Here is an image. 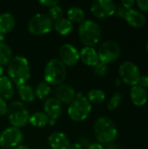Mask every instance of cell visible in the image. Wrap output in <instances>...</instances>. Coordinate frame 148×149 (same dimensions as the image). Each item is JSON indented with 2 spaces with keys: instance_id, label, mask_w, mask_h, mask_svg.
<instances>
[{
  "instance_id": "cell-1",
  "label": "cell",
  "mask_w": 148,
  "mask_h": 149,
  "mask_svg": "<svg viewBox=\"0 0 148 149\" xmlns=\"http://www.w3.org/2000/svg\"><path fill=\"white\" fill-rule=\"evenodd\" d=\"M9 79L17 86L25 85L31 77V68L28 59L24 56H15L8 65Z\"/></svg>"
},
{
  "instance_id": "cell-2",
  "label": "cell",
  "mask_w": 148,
  "mask_h": 149,
  "mask_svg": "<svg viewBox=\"0 0 148 149\" xmlns=\"http://www.w3.org/2000/svg\"><path fill=\"white\" fill-rule=\"evenodd\" d=\"M93 133L98 143L111 144L118 136V129L115 123L108 117H99L94 122Z\"/></svg>"
},
{
  "instance_id": "cell-3",
  "label": "cell",
  "mask_w": 148,
  "mask_h": 149,
  "mask_svg": "<svg viewBox=\"0 0 148 149\" xmlns=\"http://www.w3.org/2000/svg\"><path fill=\"white\" fill-rule=\"evenodd\" d=\"M79 38L85 47H93L101 39L102 30L100 25L94 20L87 19L79 26Z\"/></svg>"
},
{
  "instance_id": "cell-4",
  "label": "cell",
  "mask_w": 148,
  "mask_h": 149,
  "mask_svg": "<svg viewBox=\"0 0 148 149\" xmlns=\"http://www.w3.org/2000/svg\"><path fill=\"white\" fill-rule=\"evenodd\" d=\"M92 112V104L87 100L83 93H76L73 101L69 105L67 113L70 119L76 122L85 120Z\"/></svg>"
},
{
  "instance_id": "cell-5",
  "label": "cell",
  "mask_w": 148,
  "mask_h": 149,
  "mask_svg": "<svg viewBox=\"0 0 148 149\" xmlns=\"http://www.w3.org/2000/svg\"><path fill=\"white\" fill-rule=\"evenodd\" d=\"M66 78V66L59 58H51L45 65L44 70V81L51 86L63 84Z\"/></svg>"
},
{
  "instance_id": "cell-6",
  "label": "cell",
  "mask_w": 148,
  "mask_h": 149,
  "mask_svg": "<svg viewBox=\"0 0 148 149\" xmlns=\"http://www.w3.org/2000/svg\"><path fill=\"white\" fill-rule=\"evenodd\" d=\"M8 120L14 127H24L29 123L30 113L21 101H12L8 107Z\"/></svg>"
},
{
  "instance_id": "cell-7",
  "label": "cell",
  "mask_w": 148,
  "mask_h": 149,
  "mask_svg": "<svg viewBox=\"0 0 148 149\" xmlns=\"http://www.w3.org/2000/svg\"><path fill=\"white\" fill-rule=\"evenodd\" d=\"M53 21L47 14L37 13L28 23V31L36 36L47 34L53 29Z\"/></svg>"
},
{
  "instance_id": "cell-8",
  "label": "cell",
  "mask_w": 148,
  "mask_h": 149,
  "mask_svg": "<svg viewBox=\"0 0 148 149\" xmlns=\"http://www.w3.org/2000/svg\"><path fill=\"white\" fill-rule=\"evenodd\" d=\"M99 62L108 65L117 60L120 55V46L114 40L103 42L98 51Z\"/></svg>"
},
{
  "instance_id": "cell-9",
  "label": "cell",
  "mask_w": 148,
  "mask_h": 149,
  "mask_svg": "<svg viewBox=\"0 0 148 149\" xmlns=\"http://www.w3.org/2000/svg\"><path fill=\"white\" fill-rule=\"evenodd\" d=\"M24 134L20 128L10 127L0 134V147L3 149L15 148L21 145Z\"/></svg>"
},
{
  "instance_id": "cell-10",
  "label": "cell",
  "mask_w": 148,
  "mask_h": 149,
  "mask_svg": "<svg viewBox=\"0 0 148 149\" xmlns=\"http://www.w3.org/2000/svg\"><path fill=\"white\" fill-rule=\"evenodd\" d=\"M119 74L123 82L131 86H137L141 76L139 67L132 61H124L121 63L119 67Z\"/></svg>"
},
{
  "instance_id": "cell-11",
  "label": "cell",
  "mask_w": 148,
  "mask_h": 149,
  "mask_svg": "<svg viewBox=\"0 0 148 149\" xmlns=\"http://www.w3.org/2000/svg\"><path fill=\"white\" fill-rule=\"evenodd\" d=\"M117 5L112 0H94L91 4V11L98 18H105L115 14Z\"/></svg>"
},
{
  "instance_id": "cell-12",
  "label": "cell",
  "mask_w": 148,
  "mask_h": 149,
  "mask_svg": "<svg viewBox=\"0 0 148 149\" xmlns=\"http://www.w3.org/2000/svg\"><path fill=\"white\" fill-rule=\"evenodd\" d=\"M59 58L65 66H74L80 59L79 52L73 45L71 44H64L60 46Z\"/></svg>"
},
{
  "instance_id": "cell-13",
  "label": "cell",
  "mask_w": 148,
  "mask_h": 149,
  "mask_svg": "<svg viewBox=\"0 0 148 149\" xmlns=\"http://www.w3.org/2000/svg\"><path fill=\"white\" fill-rule=\"evenodd\" d=\"M63 112L62 104L54 97L47 98L44 103V113L49 117V124L53 126Z\"/></svg>"
},
{
  "instance_id": "cell-14",
  "label": "cell",
  "mask_w": 148,
  "mask_h": 149,
  "mask_svg": "<svg viewBox=\"0 0 148 149\" xmlns=\"http://www.w3.org/2000/svg\"><path fill=\"white\" fill-rule=\"evenodd\" d=\"M76 97L73 87L67 84H60L55 89V98L62 104H71Z\"/></svg>"
},
{
  "instance_id": "cell-15",
  "label": "cell",
  "mask_w": 148,
  "mask_h": 149,
  "mask_svg": "<svg viewBox=\"0 0 148 149\" xmlns=\"http://www.w3.org/2000/svg\"><path fill=\"white\" fill-rule=\"evenodd\" d=\"M48 143L51 149H70L69 138L62 132L52 133L48 137Z\"/></svg>"
},
{
  "instance_id": "cell-16",
  "label": "cell",
  "mask_w": 148,
  "mask_h": 149,
  "mask_svg": "<svg viewBox=\"0 0 148 149\" xmlns=\"http://www.w3.org/2000/svg\"><path fill=\"white\" fill-rule=\"evenodd\" d=\"M125 20L128 24H130L133 28H141L146 24V17L145 15L138 10L131 9L126 10L125 16Z\"/></svg>"
},
{
  "instance_id": "cell-17",
  "label": "cell",
  "mask_w": 148,
  "mask_h": 149,
  "mask_svg": "<svg viewBox=\"0 0 148 149\" xmlns=\"http://www.w3.org/2000/svg\"><path fill=\"white\" fill-rule=\"evenodd\" d=\"M130 98L134 106L143 107L147 102V92L145 88L140 86L139 85L132 86L130 91Z\"/></svg>"
},
{
  "instance_id": "cell-18",
  "label": "cell",
  "mask_w": 148,
  "mask_h": 149,
  "mask_svg": "<svg viewBox=\"0 0 148 149\" xmlns=\"http://www.w3.org/2000/svg\"><path fill=\"white\" fill-rule=\"evenodd\" d=\"M79 57L81 61L88 66L94 67L99 62L98 52L93 47L84 46L79 52Z\"/></svg>"
},
{
  "instance_id": "cell-19",
  "label": "cell",
  "mask_w": 148,
  "mask_h": 149,
  "mask_svg": "<svg viewBox=\"0 0 148 149\" xmlns=\"http://www.w3.org/2000/svg\"><path fill=\"white\" fill-rule=\"evenodd\" d=\"M16 25V19L10 12H3L0 14V34H7L10 32Z\"/></svg>"
},
{
  "instance_id": "cell-20",
  "label": "cell",
  "mask_w": 148,
  "mask_h": 149,
  "mask_svg": "<svg viewBox=\"0 0 148 149\" xmlns=\"http://www.w3.org/2000/svg\"><path fill=\"white\" fill-rule=\"evenodd\" d=\"M0 96L6 100H10L14 96L13 83L8 76L0 77Z\"/></svg>"
},
{
  "instance_id": "cell-21",
  "label": "cell",
  "mask_w": 148,
  "mask_h": 149,
  "mask_svg": "<svg viewBox=\"0 0 148 149\" xmlns=\"http://www.w3.org/2000/svg\"><path fill=\"white\" fill-rule=\"evenodd\" d=\"M53 29L62 36H67L73 31V24L65 17H62L53 23Z\"/></svg>"
},
{
  "instance_id": "cell-22",
  "label": "cell",
  "mask_w": 148,
  "mask_h": 149,
  "mask_svg": "<svg viewBox=\"0 0 148 149\" xmlns=\"http://www.w3.org/2000/svg\"><path fill=\"white\" fill-rule=\"evenodd\" d=\"M49 117L44 112H35L30 116L29 123L34 127H44L49 124Z\"/></svg>"
},
{
  "instance_id": "cell-23",
  "label": "cell",
  "mask_w": 148,
  "mask_h": 149,
  "mask_svg": "<svg viewBox=\"0 0 148 149\" xmlns=\"http://www.w3.org/2000/svg\"><path fill=\"white\" fill-rule=\"evenodd\" d=\"M67 18L73 24H81L85 20V13L83 9L77 7V6H73L71 7L70 9H68L67 10Z\"/></svg>"
},
{
  "instance_id": "cell-24",
  "label": "cell",
  "mask_w": 148,
  "mask_h": 149,
  "mask_svg": "<svg viewBox=\"0 0 148 149\" xmlns=\"http://www.w3.org/2000/svg\"><path fill=\"white\" fill-rule=\"evenodd\" d=\"M17 87L18 95L22 100V101L26 103H31L34 101V100L36 99V95H35V91L31 86L25 84Z\"/></svg>"
},
{
  "instance_id": "cell-25",
  "label": "cell",
  "mask_w": 148,
  "mask_h": 149,
  "mask_svg": "<svg viewBox=\"0 0 148 149\" xmlns=\"http://www.w3.org/2000/svg\"><path fill=\"white\" fill-rule=\"evenodd\" d=\"M106 93L101 90V89H99V88H94V89H92L88 92L87 93V100H89V102L92 104H96V105H99V104H101L105 101L106 100Z\"/></svg>"
},
{
  "instance_id": "cell-26",
  "label": "cell",
  "mask_w": 148,
  "mask_h": 149,
  "mask_svg": "<svg viewBox=\"0 0 148 149\" xmlns=\"http://www.w3.org/2000/svg\"><path fill=\"white\" fill-rule=\"evenodd\" d=\"M12 58V51L10 47L3 43L0 42V65H7Z\"/></svg>"
},
{
  "instance_id": "cell-27",
  "label": "cell",
  "mask_w": 148,
  "mask_h": 149,
  "mask_svg": "<svg viewBox=\"0 0 148 149\" xmlns=\"http://www.w3.org/2000/svg\"><path fill=\"white\" fill-rule=\"evenodd\" d=\"M35 91V95L39 100H46L51 93V86L45 81H41L38 84Z\"/></svg>"
},
{
  "instance_id": "cell-28",
  "label": "cell",
  "mask_w": 148,
  "mask_h": 149,
  "mask_svg": "<svg viewBox=\"0 0 148 149\" xmlns=\"http://www.w3.org/2000/svg\"><path fill=\"white\" fill-rule=\"evenodd\" d=\"M48 16L50 17V18L52 20V21H57L62 17H64V10L61 6L59 5H56V6H53L51 8L49 9V14Z\"/></svg>"
},
{
  "instance_id": "cell-29",
  "label": "cell",
  "mask_w": 148,
  "mask_h": 149,
  "mask_svg": "<svg viewBox=\"0 0 148 149\" xmlns=\"http://www.w3.org/2000/svg\"><path fill=\"white\" fill-rule=\"evenodd\" d=\"M121 100H122V97H121V94L120 93H116L109 100L108 104H107V108L111 111H113L115 110L116 108H118V107L120 105L121 103Z\"/></svg>"
},
{
  "instance_id": "cell-30",
  "label": "cell",
  "mask_w": 148,
  "mask_h": 149,
  "mask_svg": "<svg viewBox=\"0 0 148 149\" xmlns=\"http://www.w3.org/2000/svg\"><path fill=\"white\" fill-rule=\"evenodd\" d=\"M107 72V65L99 62L93 67V73L98 77H104Z\"/></svg>"
},
{
  "instance_id": "cell-31",
  "label": "cell",
  "mask_w": 148,
  "mask_h": 149,
  "mask_svg": "<svg viewBox=\"0 0 148 149\" xmlns=\"http://www.w3.org/2000/svg\"><path fill=\"white\" fill-rule=\"evenodd\" d=\"M140 12H148V0H138L135 2Z\"/></svg>"
},
{
  "instance_id": "cell-32",
  "label": "cell",
  "mask_w": 148,
  "mask_h": 149,
  "mask_svg": "<svg viewBox=\"0 0 148 149\" xmlns=\"http://www.w3.org/2000/svg\"><path fill=\"white\" fill-rule=\"evenodd\" d=\"M8 112V105L5 101V100L0 96V115L3 116L6 115Z\"/></svg>"
},
{
  "instance_id": "cell-33",
  "label": "cell",
  "mask_w": 148,
  "mask_h": 149,
  "mask_svg": "<svg viewBox=\"0 0 148 149\" xmlns=\"http://www.w3.org/2000/svg\"><path fill=\"white\" fill-rule=\"evenodd\" d=\"M39 4H41L42 6H44V7H48V8H51L53 6H56V5H58V0H40L39 2Z\"/></svg>"
},
{
  "instance_id": "cell-34",
  "label": "cell",
  "mask_w": 148,
  "mask_h": 149,
  "mask_svg": "<svg viewBox=\"0 0 148 149\" xmlns=\"http://www.w3.org/2000/svg\"><path fill=\"white\" fill-rule=\"evenodd\" d=\"M134 4H135V1H133V0H122L121 1V5L126 10L133 9V7L134 6Z\"/></svg>"
},
{
  "instance_id": "cell-35",
  "label": "cell",
  "mask_w": 148,
  "mask_h": 149,
  "mask_svg": "<svg viewBox=\"0 0 148 149\" xmlns=\"http://www.w3.org/2000/svg\"><path fill=\"white\" fill-rule=\"evenodd\" d=\"M138 85L143 88H147L148 87V76L147 75H144V76H140V79H139V82H138Z\"/></svg>"
},
{
  "instance_id": "cell-36",
  "label": "cell",
  "mask_w": 148,
  "mask_h": 149,
  "mask_svg": "<svg viewBox=\"0 0 148 149\" xmlns=\"http://www.w3.org/2000/svg\"><path fill=\"white\" fill-rule=\"evenodd\" d=\"M126 12V10L122 5H119V6H117L116 10H115V14H116V16H118V17H124V16H125Z\"/></svg>"
},
{
  "instance_id": "cell-37",
  "label": "cell",
  "mask_w": 148,
  "mask_h": 149,
  "mask_svg": "<svg viewBox=\"0 0 148 149\" xmlns=\"http://www.w3.org/2000/svg\"><path fill=\"white\" fill-rule=\"evenodd\" d=\"M79 143L81 145V147L84 148H86L90 146V141H89V140L86 138V137H81L80 139H79Z\"/></svg>"
},
{
  "instance_id": "cell-38",
  "label": "cell",
  "mask_w": 148,
  "mask_h": 149,
  "mask_svg": "<svg viewBox=\"0 0 148 149\" xmlns=\"http://www.w3.org/2000/svg\"><path fill=\"white\" fill-rule=\"evenodd\" d=\"M87 149H106V148L102 144H99L98 142H94V143H91L90 146L87 148Z\"/></svg>"
},
{
  "instance_id": "cell-39",
  "label": "cell",
  "mask_w": 148,
  "mask_h": 149,
  "mask_svg": "<svg viewBox=\"0 0 148 149\" xmlns=\"http://www.w3.org/2000/svg\"><path fill=\"white\" fill-rule=\"evenodd\" d=\"M70 149H83V148L81 147V145L79 142H76L73 144H71Z\"/></svg>"
},
{
  "instance_id": "cell-40",
  "label": "cell",
  "mask_w": 148,
  "mask_h": 149,
  "mask_svg": "<svg viewBox=\"0 0 148 149\" xmlns=\"http://www.w3.org/2000/svg\"><path fill=\"white\" fill-rule=\"evenodd\" d=\"M106 149H121L118 145L116 144H113V143H111V144H108L107 147L106 148Z\"/></svg>"
},
{
  "instance_id": "cell-41",
  "label": "cell",
  "mask_w": 148,
  "mask_h": 149,
  "mask_svg": "<svg viewBox=\"0 0 148 149\" xmlns=\"http://www.w3.org/2000/svg\"><path fill=\"white\" fill-rule=\"evenodd\" d=\"M14 149H30L29 147H27V146H25V145H19V146H17V148H15Z\"/></svg>"
},
{
  "instance_id": "cell-42",
  "label": "cell",
  "mask_w": 148,
  "mask_h": 149,
  "mask_svg": "<svg viewBox=\"0 0 148 149\" xmlns=\"http://www.w3.org/2000/svg\"><path fill=\"white\" fill-rule=\"evenodd\" d=\"M3 68L2 65H0V77L3 76Z\"/></svg>"
},
{
  "instance_id": "cell-43",
  "label": "cell",
  "mask_w": 148,
  "mask_h": 149,
  "mask_svg": "<svg viewBox=\"0 0 148 149\" xmlns=\"http://www.w3.org/2000/svg\"><path fill=\"white\" fill-rule=\"evenodd\" d=\"M3 40H4V35L0 34V42H3Z\"/></svg>"
},
{
  "instance_id": "cell-44",
  "label": "cell",
  "mask_w": 148,
  "mask_h": 149,
  "mask_svg": "<svg viewBox=\"0 0 148 149\" xmlns=\"http://www.w3.org/2000/svg\"><path fill=\"white\" fill-rule=\"evenodd\" d=\"M120 79H117V86H120Z\"/></svg>"
},
{
  "instance_id": "cell-45",
  "label": "cell",
  "mask_w": 148,
  "mask_h": 149,
  "mask_svg": "<svg viewBox=\"0 0 148 149\" xmlns=\"http://www.w3.org/2000/svg\"><path fill=\"white\" fill-rule=\"evenodd\" d=\"M147 52H148V42L147 43Z\"/></svg>"
},
{
  "instance_id": "cell-46",
  "label": "cell",
  "mask_w": 148,
  "mask_h": 149,
  "mask_svg": "<svg viewBox=\"0 0 148 149\" xmlns=\"http://www.w3.org/2000/svg\"><path fill=\"white\" fill-rule=\"evenodd\" d=\"M2 149H3V148H2Z\"/></svg>"
}]
</instances>
